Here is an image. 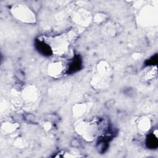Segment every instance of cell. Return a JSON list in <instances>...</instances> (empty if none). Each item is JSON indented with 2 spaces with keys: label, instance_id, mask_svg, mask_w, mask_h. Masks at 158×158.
Wrapping results in <instances>:
<instances>
[{
  "label": "cell",
  "instance_id": "6da1fadb",
  "mask_svg": "<svg viewBox=\"0 0 158 158\" xmlns=\"http://www.w3.org/2000/svg\"><path fill=\"white\" fill-rule=\"evenodd\" d=\"M35 46L39 52L44 56H50L52 52L49 45L42 41L37 40L35 43Z\"/></svg>",
  "mask_w": 158,
  "mask_h": 158
},
{
  "label": "cell",
  "instance_id": "3957f363",
  "mask_svg": "<svg viewBox=\"0 0 158 158\" xmlns=\"http://www.w3.org/2000/svg\"><path fill=\"white\" fill-rule=\"evenodd\" d=\"M146 143L149 149H155L157 147V139L154 135L150 134L147 137Z\"/></svg>",
  "mask_w": 158,
  "mask_h": 158
},
{
  "label": "cell",
  "instance_id": "7a4b0ae2",
  "mask_svg": "<svg viewBox=\"0 0 158 158\" xmlns=\"http://www.w3.org/2000/svg\"><path fill=\"white\" fill-rule=\"evenodd\" d=\"M81 67V60L79 57H77L73 59L69 64L68 72L69 73H74L80 70Z\"/></svg>",
  "mask_w": 158,
  "mask_h": 158
}]
</instances>
